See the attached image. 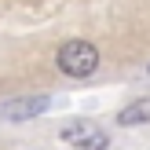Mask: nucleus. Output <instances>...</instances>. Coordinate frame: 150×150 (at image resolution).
Here are the masks:
<instances>
[{"label": "nucleus", "mask_w": 150, "mask_h": 150, "mask_svg": "<svg viewBox=\"0 0 150 150\" xmlns=\"http://www.w3.org/2000/svg\"><path fill=\"white\" fill-rule=\"evenodd\" d=\"M95 66H99V51L88 40H70L59 48V70L66 77H92Z\"/></svg>", "instance_id": "1"}, {"label": "nucleus", "mask_w": 150, "mask_h": 150, "mask_svg": "<svg viewBox=\"0 0 150 150\" xmlns=\"http://www.w3.org/2000/svg\"><path fill=\"white\" fill-rule=\"evenodd\" d=\"M143 121H150V99H139L117 114V125H143Z\"/></svg>", "instance_id": "4"}, {"label": "nucleus", "mask_w": 150, "mask_h": 150, "mask_svg": "<svg viewBox=\"0 0 150 150\" xmlns=\"http://www.w3.org/2000/svg\"><path fill=\"white\" fill-rule=\"evenodd\" d=\"M40 110H48V99H22V103H7V106H4V117H11V121H22V117L40 114Z\"/></svg>", "instance_id": "3"}, {"label": "nucleus", "mask_w": 150, "mask_h": 150, "mask_svg": "<svg viewBox=\"0 0 150 150\" xmlns=\"http://www.w3.org/2000/svg\"><path fill=\"white\" fill-rule=\"evenodd\" d=\"M62 139L66 143H81L84 150H106V136L95 125H70V128H62Z\"/></svg>", "instance_id": "2"}]
</instances>
